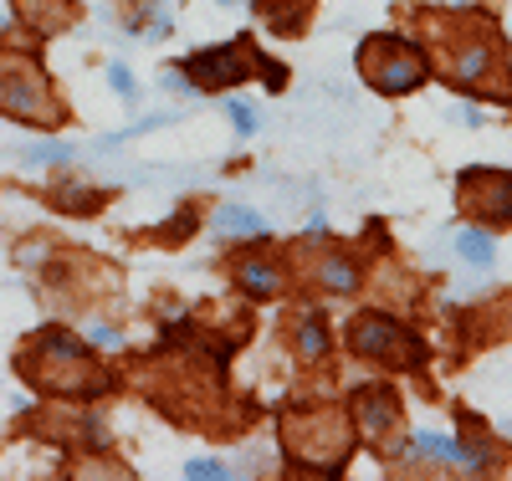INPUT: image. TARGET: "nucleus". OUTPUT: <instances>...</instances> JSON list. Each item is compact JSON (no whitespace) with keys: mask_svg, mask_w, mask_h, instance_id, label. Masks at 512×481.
Returning <instances> with one entry per match:
<instances>
[{"mask_svg":"<svg viewBox=\"0 0 512 481\" xmlns=\"http://www.w3.org/2000/svg\"><path fill=\"white\" fill-rule=\"evenodd\" d=\"M502 72V57L487 47V41H466V47L456 52V82H466V87H482L487 77H497ZM497 82H507V77H497ZM512 87V82H507Z\"/></svg>","mask_w":512,"mask_h":481,"instance_id":"nucleus-9","label":"nucleus"},{"mask_svg":"<svg viewBox=\"0 0 512 481\" xmlns=\"http://www.w3.org/2000/svg\"><path fill=\"white\" fill-rule=\"evenodd\" d=\"M16 16H21L36 36H57L62 26H72L77 6H72V0H16Z\"/></svg>","mask_w":512,"mask_h":481,"instance_id":"nucleus-10","label":"nucleus"},{"mask_svg":"<svg viewBox=\"0 0 512 481\" xmlns=\"http://www.w3.org/2000/svg\"><path fill=\"white\" fill-rule=\"evenodd\" d=\"M349 343H354V354H364V359L405 364V369H420L425 364V343L410 328H400L395 318H384V313H359L349 323Z\"/></svg>","mask_w":512,"mask_h":481,"instance_id":"nucleus-6","label":"nucleus"},{"mask_svg":"<svg viewBox=\"0 0 512 481\" xmlns=\"http://www.w3.org/2000/svg\"><path fill=\"white\" fill-rule=\"evenodd\" d=\"M461 205L487 226H512V174L507 169H466L461 174Z\"/></svg>","mask_w":512,"mask_h":481,"instance_id":"nucleus-7","label":"nucleus"},{"mask_svg":"<svg viewBox=\"0 0 512 481\" xmlns=\"http://www.w3.org/2000/svg\"><path fill=\"white\" fill-rule=\"evenodd\" d=\"M0 108H6L11 118L41 123V128L62 123V103L52 93L47 72H41L36 62H26V57H0Z\"/></svg>","mask_w":512,"mask_h":481,"instance_id":"nucleus-4","label":"nucleus"},{"mask_svg":"<svg viewBox=\"0 0 512 481\" xmlns=\"http://www.w3.org/2000/svg\"><path fill=\"white\" fill-rule=\"evenodd\" d=\"M318 287L349 297V292H359V267H354L349 256H323V261H318Z\"/></svg>","mask_w":512,"mask_h":481,"instance_id":"nucleus-13","label":"nucleus"},{"mask_svg":"<svg viewBox=\"0 0 512 481\" xmlns=\"http://www.w3.org/2000/svg\"><path fill=\"white\" fill-rule=\"evenodd\" d=\"M456 251L472 261V267H492V256H497L492 236H482V231H461V236H456Z\"/></svg>","mask_w":512,"mask_h":481,"instance_id":"nucleus-16","label":"nucleus"},{"mask_svg":"<svg viewBox=\"0 0 512 481\" xmlns=\"http://www.w3.org/2000/svg\"><path fill=\"white\" fill-rule=\"evenodd\" d=\"M313 11V0H256V16H262L272 31L292 36V31H303V16Z\"/></svg>","mask_w":512,"mask_h":481,"instance_id":"nucleus-12","label":"nucleus"},{"mask_svg":"<svg viewBox=\"0 0 512 481\" xmlns=\"http://www.w3.org/2000/svg\"><path fill=\"white\" fill-rule=\"evenodd\" d=\"M216 226L226 231V236H267V221L256 210H246V205H226L221 215H216Z\"/></svg>","mask_w":512,"mask_h":481,"instance_id":"nucleus-14","label":"nucleus"},{"mask_svg":"<svg viewBox=\"0 0 512 481\" xmlns=\"http://www.w3.org/2000/svg\"><path fill=\"white\" fill-rule=\"evenodd\" d=\"M185 476H200V481H221V476H231L221 461H190L185 466Z\"/></svg>","mask_w":512,"mask_h":481,"instance_id":"nucleus-21","label":"nucleus"},{"mask_svg":"<svg viewBox=\"0 0 512 481\" xmlns=\"http://www.w3.org/2000/svg\"><path fill=\"white\" fill-rule=\"evenodd\" d=\"M297 354L303 359H323L328 354V333L318 318H303V328H297Z\"/></svg>","mask_w":512,"mask_h":481,"instance_id":"nucleus-17","label":"nucleus"},{"mask_svg":"<svg viewBox=\"0 0 512 481\" xmlns=\"http://www.w3.org/2000/svg\"><path fill=\"white\" fill-rule=\"evenodd\" d=\"M52 200H57V210H77V215H88V210H98V205H103V190H88V185H57V190H52Z\"/></svg>","mask_w":512,"mask_h":481,"instance_id":"nucleus-15","label":"nucleus"},{"mask_svg":"<svg viewBox=\"0 0 512 481\" xmlns=\"http://www.w3.org/2000/svg\"><path fill=\"white\" fill-rule=\"evenodd\" d=\"M93 338H98L103 348H113V343H118V328H93Z\"/></svg>","mask_w":512,"mask_h":481,"instance_id":"nucleus-23","label":"nucleus"},{"mask_svg":"<svg viewBox=\"0 0 512 481\" xmlns=\"http://www.w3.org/2000/svg\"><path fill=\"white\" fill-rule=\"evenodd\" d=\"M26 164H57V159H72V144H36L21 154Z\"/></svg>","mask_w":512,"mask_h":481,"instance_id":"nucleus-19","label":"nucleus"},{"mask_svg":"<svg viewBox=\"0 0 512 481\" xmlns=\"http://www.w3.org/2000/svg\"><path fill=\"white\" fill-rule=\"evenodd\" d=\"M359 62H364V77L374 93L384 98H400V93H415V87L431 77V62H425L420 47H410V41L400 36H369L359 47Z\"/></svg>","mask_w":512,"mask_h":481,"instance_id":"nucleus-3","label":"nucleus"},{"mask_svg":"<svg viewBox=\"0 0 512 481\" xmlns=\"http://www.w3.org/2000/svg\"><path fill=\"white\" fill-rule=\"evenodd\" d=\"M21 374L36 379L41 389H52V395H103L108 389V374L93 364L88 343H77L62 328L36 333V348L21 359Z\"/></svg>","mask_w":512,"mask_h":481,"instance_id":"nucleus-1","label":"nucleus"},{"mask_svg":"<svg viewBox=\"0 0 512 481\" xmlns=\"http://www.w3.org/2000/svg\"><path fill=\"white\" fill-rule=\"evenodd\" d=\"M354 441L359 430L338 415V410H313V415H292L282 425V456L292 466H323V471H338L349 456H354Z\"/></svg>","mask_w":512,"mask_h":481,"instance_id":"nucleus-2","label":"nucleus"},{"mask_svg":"<svg viewBox=\"0 0 512 481\" xmlns=\"http://www.w3.org/2000/svg\"><path fill=\"white\" fill-rule=\"evenodd\" d=\"M277 261H267V256H246V261H236V287L251 297V302H272L277 297Z\"/></svg>","mask_w":512,"mask_h":481,"instance_id":"nucleus-11","label":"nucleus"},{"mask_svg":"<svg viewBox=\"0 0 512 481\" xmlns=\"http://www.w3.org/2000/svg\"><path fill=\"white\" fill-rule=\"evenodd\" d=\"M415 446H420L425 456H441V461H456V466H466V471H472V461H466V451H461L456 441H446V435H415Z\"/></svg>","mask_w":512,"mask_h":481,"instance_id":"nucleus-18","label":"nucleus"},{"mask_svg":"<svg viewBox=\"0 0 512 481\" xmlns=\"http://www.w3.org/2000/svg\"><path fill=\"white\" fill-rule=\"evenodd\" d=\"M395 425H400V400L390 395V389H364V395H354V430L364 435V441L384 446Z\"/></svg>","mask_w":512,"mask_h":481,"instance_id":"nucleus-8","label":"nucleus"},{"mask_svg":"<svg viewBox=\"0 0 512 481\" xmlns=\"http://www.w3.org/2000/svg\"><path fill=\"white\" fill-rule=\"evenodd\" d=\"M108 82L118 87L123 98H134V72H128V67H108Z\"/></svg>","mask_w":512,"mask_h":481,"instance_id":"nucleus-22","label":"nucleus"},{"mask_svg":"<svg viewBox=\"0 0 512 481\" xmlns=\"http://www.w3.org/2000/svg\"><path fill=\"white\" fill-rule=\"evenodd\" d=\"M185 72H190V82H195V87H205V93H221V87H236V82H246L251 72H262V82L272 87V93L287 82V72H282V67H272V62L256 57L251 41H226V47L195 52V57L185 62Z\"/></svg>","mask_w":512,"mask_h":481,"instance_id":"nucleus-5","label":"nucleus"},{"mask_svg":"<svg viewBox=\"0 0 512 481\" xmlns=\"http://www.w3.org/2000/svg\"><path fill=\"white\" fill-rule=\"evenodd\" d=\"M226 113H231V123H236V134H256V113H251L246 103H236V98H231V103H226Z\"/></svg>","mask_w":512,"mask_h":481,"instance_id":"nucleus-20","label":"nucleus"}]
</instances>
